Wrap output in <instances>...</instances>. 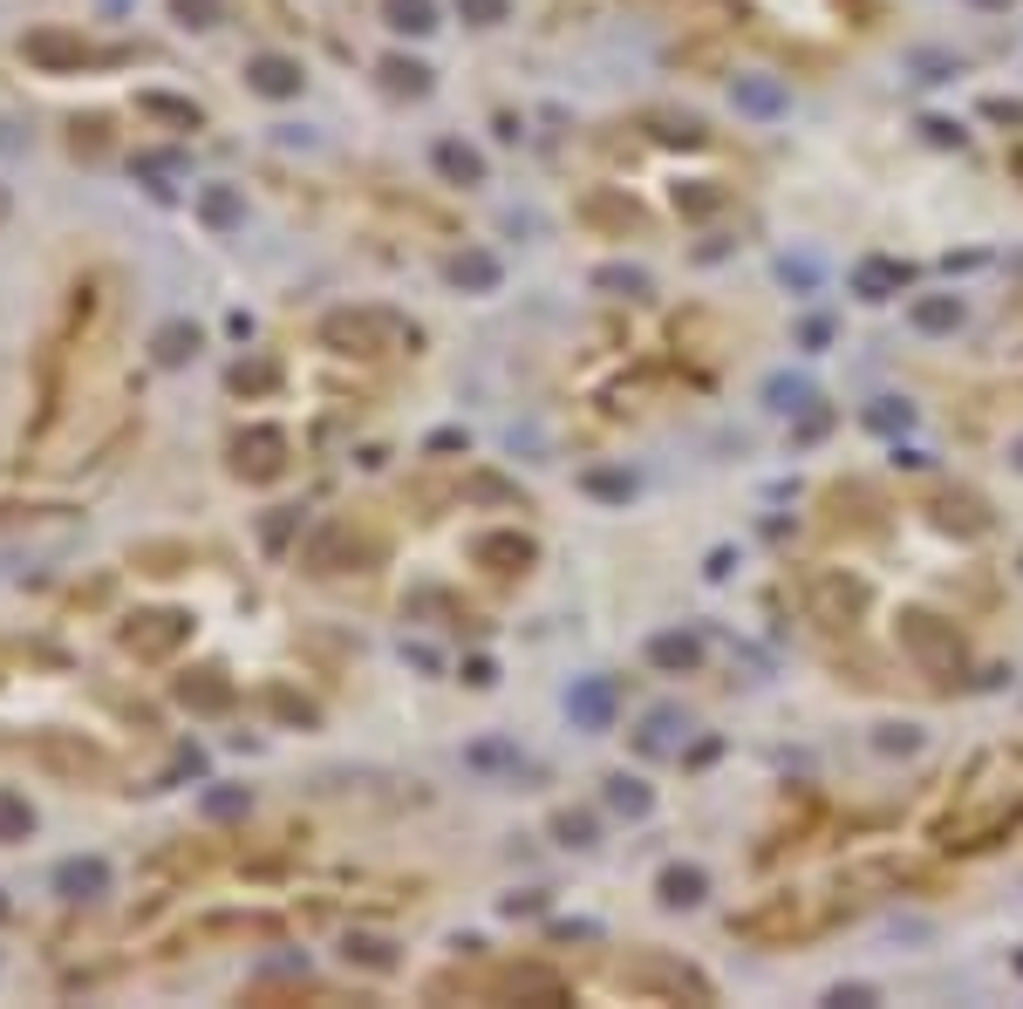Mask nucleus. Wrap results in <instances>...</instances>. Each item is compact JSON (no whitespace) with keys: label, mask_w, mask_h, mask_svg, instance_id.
Instances as JSON below:
<instances>
[{"label":"nucleus","mask_w":1023,"mask_h":1009,"mask_svg":"<svg viewBox=\"0 0 1023 1009\" xmlns=\"http://www.w3.org/2000/svg\"><path fill=\"white\" fill-rule=\"evenodd\" d=\"M594 491H601V498H628V478H614V471H601V478H594Z\"/></svg>","instance_id":"30"},{"label":"nucleus","mask_w":1023,"mask_h":1009,"mask_svg":"<svg viewBox=\"0 0 1023 1009\" xmlns=\"http://www.w3.org/2000/svg\"><path fill=\"white\" fill-rule=\"evenodd\" d=\"M901 648L921 661V669H935V676H948L955 661H963V642H955V627L935 621V614H901Z\"/></svg>","instance_id":"1"},{"label":"nucleus","mask_w":1023,"mask_h":1009,"mask_svg":"<svg viewBox=\"0 0 1023 1009\" xmlns=\"http://www.w3.org/2000/svg\"><path fill=\"white\" fill-rule=\"evenodd\" d=\"M437 171L457 178V184H478V178H485V157L464 150V144H437Z\"/></svg>","instance_id":"13"},{"label":"nucleus","mask_w":1023,"mask_h":1009,"mask_svg":"<svg viewBox=\"0 0 1023 1009\" xmlns=\"http://www.w3.org/2000/svg\"><path fill=\"white\" fill-rule=\"evenodd\" d=\"M908 417H914V409H908V403H894V396H887V403L874 409V423H880V430H894V423H908Z\"/></svg>","instance_id":"26"},{"label":"nucleus","mask_w":1023,"mask_h":1009,"mask_svg":"<svg viewBox=\"0 0 1023 1009\" xmlns=\"http://www.w3.org/2000/svg\"><path fill=\"white\" fill-rule=\"evenodd\" d=\"M239 805H246V792H212V798H205V812H212V818H232Z\"/></svg>","instance_id":"25"},{"label":"nucleus","mask_w":1023,"mask_h":1009,"mask_svg":"<svg viewBox=\"0 0 1023 1009\" xmlns=\"http://www.w3.org/2000/svg\"><path fill=\"white\" fill-rule=\"evenodd\" d=\"M184 703H205V710H219V703H226V682H184Z\"/></svg>","instance_id":"22"},{"label":"nucleus","mask_w":1023,"mask_h":1009,"mask_svg":"<svg viewBox=\"0 0 1023 1009\" xmlns=\"http://www.w3.org/2000/svg\"><path fill=\"white\" fill-rule=\"evenodd\" d=\"M35 832V805L21 792H0V839H27Z\"/></svg>","instance_id":"15"},{"label":"nucleus","mask_w":1023,"mask_h":1009,"mask_svg":"<svg viewBox=\"0 0 1023 1009\" xmlns=\"http://www.w3.org/2000/svg\"><path fill=\"white\" fill-rule=\"evenodd\" d=\"M205 218H212V226H232V218H239V199H232V192H205Z\"/></svg>","instance_id":"21"},{"label":"nucleus","mask_w":1023,"mask_h":1009,"mask_svg":"<svg viewBox=\"0 0 1023 1009\" xmlns=\"http://www.w3.org/2000/svg\"><path fill=\"white\" fill-rule=\"evenodd\" d=\"M383 14H389V27H402V35H430V27H437V8H430V0H383Z\"/></svg>","instance_id":"9"},{"label":"nucleus","mask_w":1023,"mask_h":1009,"mask_svg":"<svg viewBox=\"0 0 1023 1009\" xmlns=\"http://www.w3.org/2000/svg\"><path fill=\"white\" fill-rule=\"evenodd\" d=\"M648 661L669 669V676H682V669H696V661H703V648H696V635H656V642H648Z\"/></svg>","instance_id":"6"},{"label":"nucleus","mask_w":1023,"mask_h":1009,"mask_svg":"<svg viewBox=\"0 0 1023 1009\" xmlns=\"http://www.w3.org/2000/svg\"><path fill=\"white\" fill-rule=\"evenodd\" d=\"M55 887L69 894V900H89V894L110 887V866H103V860H61V866H55Z\"/></svg>","instance_id":"4"},{"label":"nucleus","mask_w":1023,"mask_h":1009,"mask_svg":"<svg viewBox=\"0 0 1023 1009\" xmlns=\"http://www.w3.org/2000/svg\"><path fill=\"white\" fill-rule=\"evenodd\" d=\"M451 280H457V287H478V294H485V287H499V260H491V252H457V260H451Z\"/></svg>","instance_id":"8"},{"label":"nucleus","mask_w":1023,"mask_h":1009,"mask_svg":"<svg viewBox=\"0 0 1023 1009\" xmlns=\"http://www.w3.org/2000/svg\"><path fill=\"white\" fill-rule=\"evenodd\" d=\"M607 805H614V812H628V818H641V812H648V784H635V778H607Z\"/></svg>","instance_id":"16"},{"label":"nucleus","mask_w":1023,"mask_h":1009,"mask_svg":"<svg viewBox=\"0 0 1023 1009\" xmlns=\"http://www.w3.org/2000/svg\"><path fill=\"white\" fill-rule=\"evenodd\" d=\"M601 287H628V294H641V287H648V273H635V267H607V273H601Z\"/></svg>","instance_id":"24"},{"label":"nucleus","mask_w":1023,"mask_h":1009,"mask_svg":"<svg viewBox=\"0 0 1023 1009\" xmlns=\"http://www.w3.org/2000/svg\"><path fill=\"white\" fill-rule=\"evenodd\" d=\"M383 82L396 89V97H423V89H430V69H423V61H402V55H389V61H383Z\"/></svg>","instance_id":"14"},{"label":"nucleus","mask_w":1023,"mask_h":1009,"mask_svg":"<svg viewBox=\"0 0 1023 1009\" xmlns=\"http://www.w3.org/2000/svg\"><path fill=\"white\" fill-rule=\"evenodd\" d=\"M192 349H198V328H184V321L158 335V362H184V355H192Z\"/></svg>","instance_id":"17"},{"label":"nucleus","mask_w":1023,"mask_h":1009,"mask_svg":"<svg viewBox=\"0 0 1023 1009\" xmlns=\"http://www.w3.org/2000/svg\"><path fill=\"white\" fill-rule=\"evenodd\" d=\"M478 553H485V559H519V566L533 559V546H525V540H512V532H499V540H485Z\"/></svg>","instance_id":"20"},{"label":"nucleus","mask_w":1023,"mask_h":1009,"mask_svg":"<svg viewBox=\"0 0 1023 1009\" xmlns=\"http://www.w3.org/2000/svg\"><path fill=\"white\" fill-rule=\"evenodd\" d=\"M730 97H737V110H751V116H778V110H785V89H778V82H743V76H737Z\"/></svg>","instance_id":"10"},{"label":"nucleus","mask_w":1023,"mask_h":1009,"mask_svg":"<svg viewBox=\"0 0 1023 1009\" xmlns=\"http://www.w3.org/2000/svg\"><path fill=\"white\" fill-rule=\"evenodd\" d=\"M860 608H866V587H860V580H846V574L819 580V614H826V621H853Z\"/></svg>","instance_id":"5"},{"label":"nucleus","mask_w":1023,"mask_h":1009,"mask_svg":"<svg viewBox=\"0 0 1023 1009\" xmlns=\"http://www.w3.org/2000/svg\"><path fill=\"white\" fill-rule=\"evenodd\" d=\"M1016 464H1023V444H1016Z\"/></svg>","instance_id":"33"},{"label":"nucleus","mask_w":1023,"mask_h":1009,"mask_svg":"<svg viewBox=\"0 0 1023 1009\" xmlns=\"http://www.w3.org/2000/svg\"><path fill=\"white\" fill-rule=\"evenodd\" d=\"M894 287H908V267H894V260H866L860 267V294L866 301H887Z\"/></svg>","instance_id":"11"},{"label":"nucleus","mask_w":1023,"mask_h":1009,"mask_svg":"<svg viewBox=\"0 0 1023 1009\" xmlns=\"http://www.w3.org/2000/svg\"><path fill=\"white\" fill-rule=\"evenodd\" d=\"M675 205L703 218V212H717V205H724V192H717V184H690V192H675Z\"/></svg>","instance_id":"18"},{"label":"nucleus","mask_w":1023,"mask_h":1009,"mask_svg":"<svg viewBox=\"0 0 1023 1009\" xmlns=\"http://www.w3.org/2000/svg\"><path fill=\"white\" fill-rule=\"evenodd\" d=\"M567 710H573V723H580V730H607V723H614V682H607V676H587V682H573Z\"/></svg>","instance_id":"2"},{"label":"nucleus","mask_w":1023,"mask_h":1009,"mask_svg":"<svg viewBox=\"0 0 1023 1009\" xmlns=\"http://www.w3.org/2000/svg\"><path fill=\"white\" fill-rule=\"evenodd\" d=\"M955 321H963V301H955V294H928V301H914V328L942 335V328H955Z\"/></svg>","instance_id":"12"},{"label":"nucleus","mask_w":1023,"mask_h":1009,"mask_svg":"<svg viewBox=\"0 0 1023 1009\" xmlns=\"http://www.w3.org/2000/svg\"><path fill=\"white\" fill-rule=\"evenodd\" d=\"M1010 171H1016V178H1023V150H1016V157H1010Z\"/></svg>","instance_id":"31"},{"label":"nucleus","mask_w":1023,"mask_h":1009,"mask_svg":"<svg viewBox=\"0 0 1023 1009\" xmlns=\"http://www.w3.org/2000/svg\"><path fill=\"white\" fill-rule=\"evenodd\" d=\"M560 832H567L573 846H587V839H594V818H560Z\"/></svg>","instance_id":"29"},{"label":"nucleus","mask_w":1023,"mask_h":1009,"mask_svg":"<svg viewBox=\"0 0 1023 1009\" xmlns=\"http://www.w3.org/2000/svg\"><path fill=\"white\" fill-rule=\"evenodd\" d=\"M457 14L478 21V27H499L505 21V0H457Z\"/></svg>","instance_id":"19"},{"label":"nucleus","mask_w":1023,"mask_h":1009,"mask_svg":"<svg viewBox=\"0 0 1023 1009\" xmlns=\"http://www.w3.org/2000/svg\"><path fill=\"white\" fill-rule=\"evenodd\" d=\"M178 14L192 21V27H212V21H219V0H178Z\"/></svg>","instance_id":"23"},{"label":"nucleus","mask_w":1023,"mask_h":1009,"mask_svg":"<svg viewBox=\"0 0 1023 1009\" xmlns=\"http://www.w3.org/2000/svg\"><path fill=\"white\" fill-rule=\"evenodd\" d=\"M771 403L778 409H805V383H771Z\"/></svg>","instance_id":"27"},{"label":"nucleus","mask_w":1023,"mask_h":1009,"mask_svg":"<svg viewBox=\"0 0 1023 1009\" xmlns=\"http://www.w3.org/2000/svg\"><path fill=\"white\" fill-rule=\"evenodd\" d=\"M246 82H253L260 97H300V69L287 55H260L253 69H246Z\"/></svg>","instance_id":"3"},{"label":"nucleus","mask_w":1023,"mask_h":1009,"mask_svg":"<svg viewBox=\"0 0 1023 1009\" xmlns=\"http://www.w3.org/2000/svg\"><path fill=\"white\" fill-rule=\"evenodd\" d=\"M914 744H921V737L908 730V723H901V730H880V750H914Z\"/></svg>","instance_id":"28"},{"label":"nucleus","mask_w":1023,"mask_h":1009,"mask_svg":"<svg viewBox=\"0 0 1023 1009\" xmlns=\"http://www.w3.org/2000/svg\"><path fill=\"white\" fill-rule=\"evenodd\" d=\"M703 887H709L703 866H669V873H662V907H696Z\"/></svg>","instance_id":"7"},{"label":"nucleus","mask_w":1023,"mask_h":1009,"mask_svg":"<svg viewBox=\"0 0 1023 1009\" xmlns=\"http://www.w3.org/2000/svg\"><path fill=\"white\" fill-rule=\"evenodd\" d=\"M976 8H1003V0H976Z\"/></svg>","instance_id":"32"}]
</instances>
